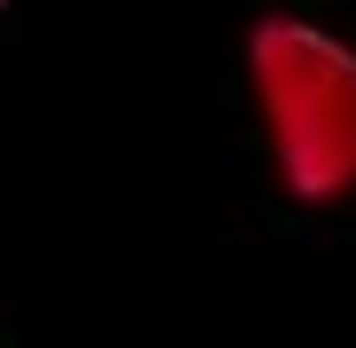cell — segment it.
Returning <instances> with one entry per match:
<instances>
[{"mask_svg": "<svg viewBox=\"0 0 356 348\" xmlns=\"http://www.w3.org/2000/svg\"><path fill=\"white\" fill-rule=\"evenodd\" d=\"M254 111L277 158V182L309 206L356 190V56L301 16H261L245 32Z\"/></svg>", "mask_w": 356, "mask_h": 348, "instance_id": "obj_1", "label": "cell"}]
</instances>
